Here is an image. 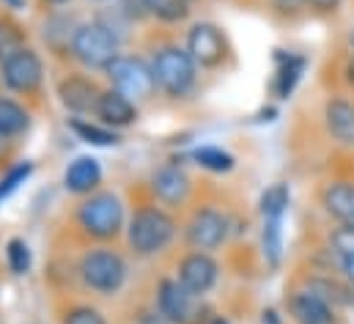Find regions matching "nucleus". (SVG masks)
Wrapping results in <instances>:
<instances>
[{"label":"nucleus","instance_id":"1","mask_svg":"<svg viewBox=\"0 0 354 324\" xmlns=\"http://www.w3.org/2000/svg\"><path fill=\"white\" fill-rule=\"evenodd\" d=\"M176 231H178L176 220L165 209H160V206H140L132 215V220H129L127 242H129V247L138 255L149 258V255L162 253L168 244L174 242L176 240Z\"/></svg>","mask_w":354,"mask_h":324},{"label":"nucleus","instance_id":"2","mask_svg":"<svg viewBox=\"0 0 354 324\" xmlns=\"http://www.w3.org/2000/svg\"><path fill=\"white\" fill-rule=\"evenodd\" d=\"M69 53L86 69H107L118 58V36L102 22H86L72 33Z\"/></svg>","mask_w":354,"mask_h":324},{"label":"nucleus","instance_id":"3","mask_svg":"<svg viewBox=\"0 0 354 324\" xmlns=\"http://www.w3.org/2000/svg\"><path fill=\"white\" fill-rule=\"evenodd\" d=\"M151 69H154V82L162 93L168 96H187L195 85L198 78V64L192 61V55L187 53V47H162L157 50L154 61H151Z\"/></svg>","mask_w":354,"mask_h":324},{"label":"nucleus","instance_id":"4","mask_svg":"<svg viewBox=\"0 0 354 324\" xmlns=\"http://www.w3.org/2000/svg\"><path fill=\"white\" fill-rule=\"evenodd\" d=\"M80 280L96 294H115L127 280V261L113 247H93L80 258Z\"/></svg>","mask_w":354,"mask_h":324},{"label":"nucleus","instance_id":"5","mask_svg":"<svg viewBox=\"0 0 354 324\" xmlns=\"http://www.w3.org/2000/svg\"><path fill=\"white\" fill-rule=\"evenodd\" d=\"M77 223L93 240H113L124 228V204L115 192H93L80 204Z\"/></svg>","mask_w":354,"mask_h":324},{"label":"nucleus","instance_id":"6","mask_svg":"<svg viewBox=\"0 0 354 324\" xmlns=\"http://www.w3.org/2000/svg\"><path fill=\"white\" fill-rule=\"evenodd\" d=\"M104 72H107V78H110V82H113V88L121 91L124 96H129L135 105H138V102H146V99L157 91L154 69H151L143 58H135V55H118Z\"/></svg>","mask_w":354,"mask_h":324},{"label":"nucleus","instance_id":"7","mask_svg":"<svg viewBox=\"0 0 354 324\" xmlns=\"http://www.w3.org/2000/svg\"><path fill=\"white\" fill-rule=\"evenodd\" d=\"M0 78L14 93H33L44 80V64L36 50L19 47L8 58L0 61Z\"/></svg>","mask_w":354,"mask_h":324},{"label":"nucleus","instance_id":"8","mask_svg":"<svg viewBox=\"0 0 354 324\" xmlns=\"http://www.w3.org/2000/svg\"><path fill=\"white\" fill-rule=\"evenodd\" d=\"M225 240H228V217L214 206H203L192 212V217L184 226V242L192 250L209 253L217 250Z\"/></svg>","mask_w":354,"mask_h":324},{"label":"nucleus","instance_id":"9","mask_svg":"<svg viewBox=\"0 0 354 324\" xmlns=\"http://www.w3.org/2000/svg\"><path fill=\"white\" fill-rule=\"evenodd\" d=\"M157 311L171 324H198L201 297L187 291L176 278H165L157 286Z\"/></svg>","mask_w":354,"mask_h":324},{"label":"nucleus","instance_id":"10","mask_svg":"<svg viewBox=\"0 0 354 324\" xmlns=\"http://www.w3.org/2000/svg\"><path fill=\"white\" fill-rule=\"evenodd\" d=\"M187 53L201 69H217L228 55L225 33L212 22H195L187 33Z\"/></svg>","mask_w":354,"mask_h":324},{"label":"nucleus","instance_id":"11","mask_svg":"<svg viewBox=\"0 0 354 324\" xmlns=\"http://www.w3.org/2000/svg\"><path fill=\"white\" fill-rule=\"evenodd\" d=\"M217 278H220V267H217V261H214L209 253H203V250L187 253L176 267V280L187 291H192L195 297L209 294V291L217 286Z\"/></svg>","mask_w":354,"mask_h":324},{"label":"nucleus","instance_id":"12","mask_svg":"<svg viewBox=\"0 0 354 324\" xmlns=\"http://www.w3.org/2000/svg\"><path fill=\"white\" fill-rule=\"evenodd\" d=\"M93 116L99 118V124H104L110 129H124V127H132L138 121V105L129 96H124L121 91L110 88V91L99 93Z\"/></svg>","mask_w":354,"mask_h":324},{"label":"nucleus","instance_id":"13","mask_svg":"<svg viewBox=\"0 0 354 324\" xmlns=\"http://www.w3.org/2000/svg\"><path fill=\"white\" fill-rule=\"evenodd\" d=\"M189 176L178 165H162L151 176V192L162 206H181L189 198Z\"/></svg>","mask_w":354,"mask_h":324},{"label":"nucleus","instance_id":"14","mask_svg":"<svg viewBox=\"0 0 354 324\" xmlns=\"http://www.w3.org/2000/svg\"><path fill=\"white\" fill-rule=\"evenodd\" d=\"M288 316L297 324H333L335 322V311L327 300H322L319 294H313L310 289H299L288 294Z\"/></svg>","mask_w":354,"mask_h":324},{"label":"nucleus","instance_id":"15","mask_svg":"<svg viewBox=\"0 0 354 324\" xmlns=\"http://www.w3.org/2000/svg\"><path fill=\"white\" fill-rule=\"evenodd\" d=\"M99 88L96 82L83 78V75H72V78H64L58 82V96H61V105L75 113V116H83V113H93L96 107V99H99Z\"/></svg>","mask_w":354,"mask_h":324},{"label":"nucleus","instance_id":"16","mask_svg":"<svg viewBox=\"0 0 354 324\" xmlns=\"http://www.w3.org/2000/svg\"><path fill=\"white\" fill-rule=\"evenodd\" d=\"M324 127L338 143H344V146L354 143V102L344 99V96L327 99V105H324Z\"/></svg>","mask_w":354,"mask_h":324},{"label":"nucleus","instance_id":"17","mask_svg":"<svg viewBox=\"0 0 354 324\" xmlns=\"http://www.w3.org/2000/svg\"><path fill=\"white\" fill-rule=\"evenodd\" d=\"M322 206L333 220H338V226H354V184L330 181L322 190Z\"/></svg>","mask_w":354,"mask_h":324},{"label":"nucleus","instance_id":"18","mask_svg":"<svg viewBox=\"0 0 354 324\" xmlns=\"http://www.w3.org/2000/svg\"><path fill=\"white\" fill-rule=\"evenodd\" d=\"M102 181V165L93 157H77L69 162L66 173H64V184L69 192L75 195H91Z\"/></svg>","mask_w":354,"mask_h":324},{"label":"nucleus","instance_id":"19","mask_svg":"<svg viewBox=\"0 0 354 324\" xmlns=\"http://www.w3.org/2000/svg\"><path fill=\"white\" fill-rule=\"evenodd\" d=\"M308 61L302 55H294V53H286V55H277V72H274V93L280 99H288L291 91L297 88V82L302 78Z\"/></svg>","mask_w":354,"mask_h":324},{"label":"nucleus","instance_id":"20","mask_svg":"<svg viewBox=\"0 0 354 324\" xmlns=\"http://www.w3.org/2000/svg\"><path fill=\"white\" fill-rule=\"evenodd\" d=\"M28 127H30L28 110H25L19 102H14V99L0 96V135H6V138L11 141V138L25 135Z\"/></svg>","mask_w":354,"mask_h":324},{"label":"nucleus","instance_id":"21","mask_svg":"<svg viewBox=\"0 0 354 324\" xmlns=\"http://www.w3.org/2000/svg\"><path fill=\"white\" fill-rule=\"evenodd\" d=\"M69 127H72V132H75L80 141H86L91 146H115V143L121 141V138L115 135V129H110V127H104V124H91L86 118H72Z\"/></svg>","mask_w":354,"mask_h":324},{"label":"nucleus","instance_id":"22","mask_svg":"<svg viewBox=\"0 0 354 324\" xmlns=\"http://www.w3.org/2000/svg\"><path fill=\"white\" fill-rule=\"evenodd\" d=\"M195 162L201 165V168H206V170H212V173H228V170H234V165L236 160L225 152V149H217V146H201V149H195Z\"/></svg>","mask_w":354,"mask_h":324},{"label":"nucleus","instance_id":"23","mask_svg":"<svg viewBox=\"0 0 354 324\" xmlns=\"http://www.w3.org/2000/svg\"><path fill=\"white\" fill-rule=\"evenodd\" d=\"M308 289H310L313 294H319L322 300H327L330 305H346V303L354 300L349 289H344L341 283H335V280H330V278H310V280H308Z\"/></svg>","mask_w":354,"mask_h":324},{"label":"nucleus","instance_id":"24","mask_svg":"<svg viewBox=\"0 0 354 324\" xmlns=\"http://www.w3.org/2000/svg\"><path fill=\"white\" fill-rule=\"evenodd\" d=\"M288 201H291L288 187L286 184H272L264 195H261V204H259L264 220H269V217H283L286 209H288Z\"/></svg>","mask_w":354,"mask_h":324},{"label":"nucleus","instance_id":"25","mask_svg":"<svg viewBox=\"0 0 354 324\" xmlns=\"http://www.w3.org/2000/svg\"><path fill=\"white\" fill-rule=\"evenodd\" d=\"M264 255L272 267L280 264V255H283V217L264 220Z\"/></svg>","mask_w":354,"mask_h":324},{"label":"nucleus","instance_id":"26","mask_svg":"<svg viewBox=\"0 0 354 324\" xmlns=\"http://www.w3.org/2000/svg\"><path fill=\"white\" fill-rule=\"evenodd\" d=\"M149 6H151V17L168 25L184 22L189 17V0H149Z\"/></svg>","mask_w":354,"mask_h":324},{"label":"nucleus","instance_id":"27","mask_svg":"<svg viewBox=\"0 0 354 324\" xmlns=\"http://www.w3.org/2000/svg\"><path fill=\"white\" fill-rule=\"evenodd\" d=\"M30 247L25 244V240H8L6 244V264H8V269L14 272V275H25V272H30Z\"/></svg>","mask_w":354,"mask_h":324},{"label":"nucleus","instance_id":"28","mask_svg":"<svg viewBox=\"0 0 354 324\" xmlns=\"http://www.w3.org/2000/svg\"><path fill=\"white\" fill-rule=\"evenodd\" d=\"M33 173V165L30 162H17L14 168H8V173L0 179V201H6L19 184H25V179Z\"/></svg>","mask_w":354,"mask_h":324},{"label":"nucleus","instance_id":"29","mask_svg":"<svg viewBox=\"0 0 354 324\" xmlns=\"http://www.w3.org/2000/svg\"><path fill=\"white\" fill-rule=\"evenodd\" d=\"M330 250L335 258H354V226H338L330 234Z\"/></svg>","mask_w":354,"mask_h":324},{"label":"nucleus","instance_id":"30","mask_svg":"<svg viewBox=\"0 0 354 324\" xmlns=\"http://www.w3.org/2000/svg\"><path fill=\"white\" fill-rule=\"evenodd\" d=\"M64 324H107V319L91 305H75L64 314Z\"/></svg>","mask_w":354,"mask_h":324},{"label":"nucleus","instance_id":"31","mask_svg":"<svg viewBox=\"0 0 354 324\" xmlns=\"http://www.w3.org/2000/svg\"><path fill=\"white\" fill-rule=\"evenodd\" d=\"M121 3V11L132 19V22H140L146 17H151V6L149 0H118Z\"/></svg>","mask_w":354,"mask_h":324},{"label":"nucleus","instance_id":"32","mask_svg":"<svg viewBox=\"0 0 354 324\" xmlns=\"http://www.w3.org/2000/svg\"><path fill=\"white\" fill-rule=\"evenodd\" d=\"M302 3L308 8H313V11H319V14H335L344 0H302Z\"/></svg>","mask_w":354,"mask_h":324},{"label":"nucleus","instance_id":"33","mask_svg":"<svg viewBox=\"0 0 354 324\" xmlns=\"http://www.w3.org/2000/svg\"><path fill=\"white\" fill-rule=\"evenodd\" d=\"M338 264H341V272H344L346 283L354 289V258H338Z\"/></svg>","mask_w":354,"mask_h":324},{"label":"nucleus","instance_id":"34","mask_svg":"<svg viewBox=\"0 0 354 324\" xmlns=\"http://www.w3.org/2000/svg\"><path fill=\"white\" fill-rule=\"evenodd\" d=\"M138 324H171L160 311L157 314H140V319H138Z\"/></svg>","mask_w":354,"mask_h":324},{"label":"nucleus","instance_id":"35","mask_svg":"<svg viewBox=\"0 0 354 324\" xmlns=\"http://www.w3.org/2000/svg\"><path fill=\"white\" fill-rule=\"evenodd\" d=\"M261 324H283V322H280V316H277L274 308H266L264 314H261Z\"/></svg>","mask_w":354,"mask_h":324},{"label":"nucleus","instance_id":"36","mask_svg":"<svg viewBox=\"0 0 354 324\" xmlns=\"http://www.w3.org/2000/svg\"><path fill=\"white\" fill-rule=\"evenodd\" d=\"M344 78H346V82L354 88V55L346 61V66H344Z\"/></svg>","mask_w":354,"mask_h":324},{"label":"nucleus","instance_id":"37","mask_svg":"<svg viewBox=\"0 0 354 324\" xmlns=\"http://www.w3.org/2000/svg\"><path fill=\"white\" fill-rule=\"evenodd\" d=\"M3 3H6L8 8H22V3H25V0H3Z\"/></svg>","mask_w":354,"mask_h":324},{"label":"nucleus","instance_id":"38","mask_svg":"<svg viewBox=\"0 0 354 324\" xmlns=\"http://www.w3.org/2000/svg\"><path fill=\"white\" fill-rule=\"evenodd\" d=\"M6 146H8V138L0 135V160H3V154H6Z\"/></svg>","mask_w":354,"mask_h":324},{"label":"nucleus","instance_id":"39","mask_svg":"<svg viewBox=\"0 0 354 324\" xmlns=\"http://www.w3.org/2000/svg\"><path fill=\"white\" fill-rule=\"evenodd\" d=\"M209 324H231V322H228V319H223V316H214Z\"/></svg>","mask_w":354,"mask_h":324},{"label":"nucleus","instance_id":"40","mask_svg":"<svg viewBox=\"0 0 354 324\" xmlns=\"http://www.w3.org/2000/svg\"><path fill=\"white\" fill-rule=\"evenodd\" d=\"M47 3H53V6H61V3H66V0H47Z\"/></svg>","mask_w":354,"mask_h":324},{"label":"nucleus","instance_id":"41","mask_svg":"<svg viewBox=\"0 0 354 324\" xmlns=\"http://www.w3.org/2000/svg\"><path fill=\"white\" fill-rule=\"evenodd\" d=\"M349 44H352V47H354V33H352V36H349Z\"/></svg>","mask_w":354,"mask_h":324},{"label":"nucleus","instance_id":"42","mask_svg":"<svg viewBox=\"0 0 354 324\" xmlns=\"http://www.w3.org/2000/svg\"><path fill=\"white\" fill-rule=\"evenodd\" d=\"M189 3H192V0H189Z\"/></svg>","mask_w":354,"mask_h":324}]
</instances>
